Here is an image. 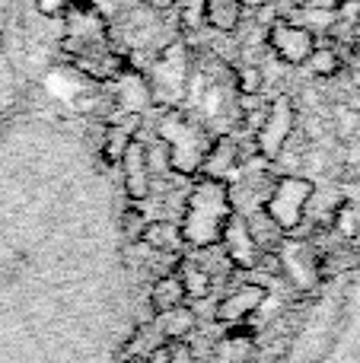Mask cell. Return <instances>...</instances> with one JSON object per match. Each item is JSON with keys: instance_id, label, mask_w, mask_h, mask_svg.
<instances>
[{"instance_id": "6da1fadb", "label": "cell", "mask_w": 360, "mask_h": 363, "mask_svg": "<svg viewBox=\"0 0 360 363\" xmlns=\"http://www.w3.org/2000/svg\"><path fill=\"white\" fill-rule=\"evenodd\" d=\"M230 213H233V204H230L227 185L217 179H201L198 188L191 191L189 211H185V223H179L185 242L198 245V249L217 245Z\"/></svg>"}, {"instance_id": "7a4b0ae2", "label": "cell", "mask_w": 360, "mask_h": 363, "mask_svg": "<svg viewBox=\"0 0 360 363\" xmlns=\"http://www.w3.org/2000/svg\"><path fill=\"white\" fill-rule=\"evenodd\" d=\"M159 140H163L166 150H169L172 169H179V172L201 169V160L210 147L204 128L195 125V121H189V118H182L179 112H169L163 118V125H159Z\"/></svg>"}, {"instance_id": "3957f363", "label": "cell", "mask_w": 360, "mask_h": 363, "mask_svg": "<svg viewBox=\"0 0 360 363\" xmlns=\"http://www.w3.org/2000/svg\"><path fill=\"white\" fill-rule=\"evenodd\" d=\"M313 191H316V185H313L310 179L284 176V179L274 182V188H271V194L265 198L261 211H265L268 217L281 226V233H291V230H297V226L303 223L306 207H310V201H313Z\"/></svg>"}, {"instance_id": "277c9868", "label": "cell", "mask_w": 360, "mask_h": 363, "mask_svg": "<svg viewBox=\"0 0 360 363\" xmlns=\"http://www.w3.org/2000/svg\"><path fill=\"white\" fill-rule=\"evenodd\" d=\"M185 74H189V55H185V45H169V48L157 57L153 74H150V80H147L150 83L153 102L172 106V102L182 99Z\"/></svg>"}, {"instance_id": "5b68a950", "label": "cell", "mask_w": 360, "mask_h": 363, "mask_svg": "<svg viewBox=\"0 0 360 363\" xmlns=\"http://www.w3.org/2000/svg\"><path fill=\"white\" fill-rule=\"evenodd\" d=\"M293 125H297V108H293V102L287 96H278L268 106L261 125L255 128V147H259L261 157H268V160L281 157L293 134Z\"/></svg>"}, {"instance_id": "8992f818", "label": "cell", "mask_w": 360, "mask_h": 363, "mask_svg": "<svg viewBox=\"0 0 360 363\" xmlns=\"http://www.w3.org/2000/svg\"><path fill=\"white\" fill-rule=\"evenodd\" d=\"M268 45L274 48V55L287 64H306L316 48V35H313L306 26H297L291 19H278V23L268 29Z\"/></svg>"}, {"instance_id": "52a82bcc", "label": "cell", "mask_w": 360, "mask_h": 363, "mask_svg": "<svg viewBox=\"0 0 360 363\" xmlns=\"http://www.w3.org/2000/svg\"><path fill=\"white\" fill-rule=\"evenodd\" d=\"M220 242H223V255L230 258V264H233V268H242V271H252L255 264H259V255L265 252L252 239V233H249L246 217H242V213H236V211L230 213L227 223H223Z\"/></svg>"}, {"instance_id": "ba28073f", "label": "cell", "mask_w": 360, "mask_h": 363, "mask_svg": "<svg viewBox=\"0 0 360 363\" xmlns=\"http://www.w3.org/2000/svg\"><path fill=\"white\" fill-rule=\"evenodd\" d=\"M268 300V290L261 284H242V287L230 290L220 303L214 306V319L230 322V325H242L261 309V303Z\"/></svg>"}, {"instance_id": "9c48e42d", "label": "cell", "mask_w": 360, "mask_h": 363, "mask_svg": "<svg viewBox=\"0 0 360 363\" xmlns=\"http://www.w3.org/2000/svg\"><path fill=\"white\" fill-rule=\"evenodd\" d=\"M121 169H125V191L131 201H144L150 194V153H147L144 140L131 138V144L121 153Z\"/></svg>"}, {"instance_id": "30bf717a", "label": "cell", "mask_w": 360, "mask_h": 363, "mask_svg": "<svg viewBox=\"0 0 360 363\" xmlns=\"http://www.w3.org/2000/svg\"><path fill=\"white\" fill-rule=\"evenodd\" d=\"M236 160H240V153H236V140H233V138H217L214 144L208 147L204 160H201V172H204V179L227 182V179H230V172L236 169Z\"/></svg>"}, {"instance_id": "8fae6325", "label": "cell", "mask_w": 360, "mask_h": 363, "mask_svg": "<svg viewBox=\"0 0 360 363\" xmlns=\"http://www.w3.org/2000/svg\"><path fill=\"white\" fill-rule=\"evenodd\" d=\"M118 102H121V108H125V112H134V115L144 112V108L153 102L147 77L134 74V70H125V74H121V80H118Z\"/></svg>"}, {"instance_id": "7c38bea8", "label": "cell", "mask_w": 360, "mask_h": 363, "mask_svg": "<svg viewBox=\"0 0 360 363\" xmlns=\"http://www.w3.org/2000/svg\"><path fill=\"white\" fill-rule=\"evenodd\" d=\"M140 242L153 252H179L185 236H182V226L172 223V220H150L147 230L140 233Z\"/></svg>"}, {"instance_id": "4fadbf2b", "label": "cell", "mask_w": 360, "mask_h": 363, "mask_svg": "<svg viewBox=\"0 0 360 363\" xmlns=\"http://www.w3.org/2000/svg\"><path fill=\"white\" fill-rule=\"evenodd\" d=\"M189 300L185 296V287H182V277H179V271H169V274L157 277V284H153L150 290V306L153 313H169V309L182 306V303Z\"/></svg>"}, {"instance_id": "5bb4252c", "label": "cell", "mask_w": 360, "mask_h": 363, "mask_svg": "<svg viewBox=\"0 0 360 363\" xmlns=\"http://www.w3.org/2000/svg\"><path fill=\"white\" fill-rule=\"evenodd\" d=\"M242 4L240 0H204V23L217 32H233L240 26Z\"/></svg>"}, {"instance_id": "9a60e30c", "label": "cell", "mask_w": 360, "mask_h": 363, "mask_svg": "<svg viewBox=\"0 0 360 363\" xmlns=\"http://www.w3.org/2000/svg\"><path fill=\"white\" fill-rule=\"evenodd\" d=\"M195 309L191 306H176V309H169V313H159L157 315V328H159V335L163 338H169V341H179L182 335H189L191 328H195Z\"/></svg>"}, {"instance_id": "2e32d148", "label": "cell", "mask_w": 360, "mask_h": 363, "mask_svg": "<svg viewBox=\"0 0 360 363\" xmlns=\"http://www.w3.org/2000/svg\"><path fill=\"white\" fill-rule=\"evenodd\" d=\"M179 277H182L185 296H208L210 294V284H214V277H210L198 262H182Z\"/></svg>"}, {"instance_id": "e0dca14e", "label": "cell", "mask_w": 360, "mask_h": 363, "mask_svg": "<svg viewBox=\"0 0 360 363\" xmlns=\"http://www.w3.org/2000/svg\"><path fill=\"white\" fill-rule=\"evenodd\" d=\"M131 128L128 125H108L106 128V140H102V153H106L108 163H118L121 153H125V147L131 144Z\"/></svg>"}, {"instance_id": "ac0fdd59", "label": "cell", "mask_w": 360, "mask_h": 363, "mask_svg": "<svg viewBox=\"0 0 360 363\" xmlns=\"http://www.w3.org/2000/svg\"><path fill=\"white\" fill-rule=\"evenodd\" d=\"M310 70L316 77H332L338 70V55L332 48H313V55H310Z\"/></svg>"}, {"instance_id": "d6986e66", "label": "cell", "mask_w": 360, "mask_h": 363, "mask_svg": "<svg viewBox=\"0 0 360 363\" xmlns=\"http://www.w3.org/2000/svg\"><path fill=\"white\" fill-rule=\"evenodd\" d=\"M147 223H150V220L144 217V211L137 207V201H131V207H128L125 217H121V230H125V236L140 239V233L147 230Z\"/></svg>"}, {"instance_id": "ffe728a7", "label": "cell", "mask_w": 360, "mask_h": 363, "mask_svg": "<svg viewBox=\"0 0 360 363\" xmlns=\"http://www.w3.org/2000/svg\"><path fill=\"white\" fill-rule=\"evenodd\" d=\"M166 363H195V351H191L189 345H182V341H176V345H169Z\"/></svg>"}, {"instance_id": "44dd1931", "label": "cell", "mask_w": 360, "mask_h": 363, "mask_svg": "<svg viewBox=\"0 0 360 363\" xmlns=\"http://www.w3.org/2000/svg\"><path fill=\"white\" fill-rule=\"evenodd\" d=\"M35 6H38V13H42V16H61L70 4H67V0H35Z\"/></svg>"}, {"instance_id": "7402d4cb", "label": "cell", "mask_w": 360, "mask_h": 363, "mask_svg": "<svg viewBox=\"0 0 360 363\" xmlns=\"http://www.w3.org/2000/svg\"><path fill=\"white\" fill-rule=\"evenodd\" d=\"M240 86H242V93H259L261 77L255 74L252 67H249V70H240Z\"/></svg>"}, {"instance_id": "603a6c76", "label": "cell", "mask_w": 360, "mask_h": 363, "mask_svg": "<svg viewBox=\"0 0 360 363\" xmlns=\"http://www.w3.org/2000/svg\"><path fill=\"white\" fill-rule=\"evenodd\" d=\"M185 19L189 26H198L204 19V0H185Z\"/></svg>"}, {"instance_id": "cb8c5ba5", "label": "cell", "mask_w": 360, "mask_h": 363, "mask_svg": "<svg viewBox=\"0 0 360 363\" xmlns=\"http://www.w3.org/2000/svg\"><path fill=\"white\" fill-rule=\"evenodd\" d=\"M140 4L153 6V10H169V6H172V0H140Z\"/></svg>"}, {"instance_id": "d4e9b609", "label": "cell", "mask_w": 360, "mask_h": 363, "mask_svg": "<svg viewBox=\"0 0 360 363\" xmlns=\"http://www.w3.org/2000/svg\"><path fill=\"white\" fill-rule=\"evenodd\" d=\"M70 6H74V10H89V6H93V0H67Z\"/></svg>"}, {"instance_id": "484cf974", "label": "cell", "mask_w": 360, "mask_h": 363, "mask_svg": "<svg viewBox=\"0 0 360 363\" xmlns=\"http://www.w3.org/2000/svg\"><path fill=\"white\" fill-rule=\"evenodd\" d=\"M242 6H249V10H259V6H265L268 0H240Z\"/></svg>"}]
</instances>
